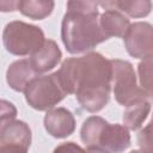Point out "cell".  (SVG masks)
<instances>
[{"label": "cell", "mask_w": 153, "mask_h": 153, "mask_svg": "<svg viewBox=\"0 0 153 153\" xmlns=\"http://www.w3.org/2000/svg\"><path fill=\"white\" fill-rule=\"evenodd\" d=\"M18 4L19 1H7V0H2L0 1V10L2 12H13L18 10Z\"/></svg>", "instance_id": "21"}, {"label": "cell", "mask_w": 153, "mask_h": 153, "mask_svg": "<svg viewBox=\"0 0 153 153\" xmlns=\"http://www.w3.org/2000/svg\"><path fill=\"white\" fill-rule=\"evenodd\" d=\"M129 153H146V152H143V151H141V149H134V151H131V152H129Z\"/></svg>", "instance_id": "23"}, {"label": "cell", "mask_w": 153, "mask_h": 153, "mask_svg": "<svg viewBox=\"0 0 153 153\" xmlns=\"http://www.w3.org/2000/svg\"><path fill=\"white\" fill-rule=\"evenodd\" d=\"M27 104L38 111H49L54 109L66 96L57 72L48 75L36 76L24 91Z\"/></svg>", "instance_id": "5"}, {"label": "cell", "mask_w": 153, "mask_h": 153, "mask_svg": "<svg viewBox=\"0 0 153 153\" xmlns=\"http://www.w3.org/2000/svg\"><path fill=\"white\" fill-rule=\"evenodd\" d=\"M5 49L16 56L32 55L45 42L44 32L41 27L20 20L6 24L2 32Z\"/></svg>", "instance_id": "4"}, {"label": "cell", "mask_w": 153, "mask_h": 153, "mask_svg": "<svg viewBox=\"0 0 153 153\" xmlns=\"http://www.w3.org/2000/svg\"><path fill=\"white\" fill-rule=\"evenodd\" d=\"M99 24L108 39L110 37H124L130 26L129 19L115 8L105 10L99 17Z\"/></svg>", "instance_id": "12"}, {"label": "cell", "mask_w": 153, "mask_h": 153, "mask_svg": "<svg viewBox=\"0 0 153 153\" xmlns=\"http://www.w3.org/2000/svg\"><path fill=\"white\" fill-rule=\"evenodd\" d=\"M139 82L147 98L153 99V54L142 59L137 65Z\"/></svg>", "instance_id": "16"}, {"label": "cell", "mask_w": 153, "mask_h": 153, "mask_svg": "<svg viewBox=\"0 0 153 153\" xmlns=\"http://www.w3.org/2000/svg\"><path fill=\"white\" fill-rule=\"evenodd\" d=\"M98 2L68 1L61 23V39L71 54L90 53L106 41L99 24Z\"/></svg>", "instance_id": "2"}, {"label": "cell", "mask_w": 153, "mask_h": 153, "mask_svg": "<svg viewBox=\"0 0 153 153\" xmlns=\"http://www.w3.org/2000/svg\"><path fill=\"white\" fill-rule=\"evenodd\" d=\"M43 124L49 135L56 139H65L73 134L75 129V118L68 109L60 106L47 111Z\"/></svg>", "instance_id": "8"}, {"label": "cell", "mask_w": 153, "mask_h": 153, "mask_svg": "<svg viewBox=\"0 0 153 153\" xmlns=\"http://www.w3.org/2000/svg\"><path fill=\"white\" fill-rule=\"evenodd\" d=\"M54 5L51 0H19L18 11L25 17L41 20L51 14Z\"/></svg>", "instance_id": "14"}, {"label": "cell", "mask_w": 153, "mask_h": 153, "mask_svg": "<svg viewBox=\"0 0 153 153\" xmlns=\"http://www.w3.org/2000/svg\"><path fill=\"white\" fill-rule=\"evenodd\" d=\"M0 115H1V122H0V124H5V123L11 122V121H13L16 118V116H17V109H16V106L12 103L2 99L1 100V112H0Z\"/></svg>", "instance_id": "18"}, {"label": "cell", "mask_w": 153, "mask_h": 153, "mask_svg": "<svg viewBox=\"0 0 153 153\" xmlns=\"http://www.w3.org/2000/svg\"><path fill=\"white\" fill-rule=\"evenodd\" d=\"M151 121H152V122H153V115H152V120H151Z\"/></svg>", "instance_id": "24"}, {"label": "cell", "mask_w": 153, "mask_h": 153, "mask_svg": "<svg viewBox=\"0 0 153 153\" xmlns=\"http://www.w3.org/2000/svg\"><path fill=\"white\" fill-rule=\"evenodd\" d=\"M112 66L111 88L116 102L122 106H130L133 104L147 100L146 93L139 87L134 67L126 60H110Z\"/></svg>", "instance_id": "6"}, {"label": "cell", "mask_w": 153, "mask_h": 153, "mask_svg": "<svg viewBox=\"0 0 153 153\" xmlns=\"http://www.w3.org/2000/svg\"><path fill=\"white\" fill-rule=\"evenodd\" d=\"M80 139L87 148H102L109 153H122L130 146L129 129L124 124H112L99 116L84 121Z\"/></svg>", "instance_id": "3"}, {"label": "cell", "mask_w": 153, "mask_h": 153, "mask_svg": "<svg viewBox=\"0 0 153 153\" xmlns=\"http://www.w3.org/2000/svg\"><path fill=\"white\" fill-rule=\"evenodd\" d=\"M0 145H20L29 148L31 145V129L19 120L0 124Z\"/></svg>", "instance_id": "11"}, {"label": "cell", "mask_w": 153, "mask_h": 153, "mask_svg": "<svg viewBox=\"0 0 153 153\" xmlns=\"http://www.w3.org/2000/svg\"><path fill=\"white\" fill-rule=\"evenodd\" d=\"M151 111V104L148 100H143L136 104H133L128 108H126L123 112V124L129 130H136L139 129L143 121L147 118L148 114Z\"/></svg>", "instance_id": "15"}, {"label": "cell", "mask_w": 153, "mask_h": 153, "mask_svg": "<svg viewBox=\"0 0 153 153\" xmlns=\"http://www.w3.org/2000/svg\"><path fill=\"white\" fill-rule=\"evenodd\" d=\"M61 56L62 53L56 42L53 39H45L44 44L37 51L30 55L29 61L32 69L39 75L56 67L61 60Z\"/></svg>", "instance_id": "9"}, {"label": "cell", "mask_w": 153, "mask_h": 153, "mask_svg": "<svg viewBox=\"0 0 153 153\" xmlns=\"http://www.w3.org/2000/svg\"><path fill=\"white\" fill-rule=\"evenodd\" d=\"M0 153H27V148L20 145H0Z\"/></svg>", "instance_id": "20"}, {"label": "cell", "mask_w": 153, "mask_h": 153, "mask_svg": "<svg viewBox=\"0 0 153 153\" xmlns=\"http://www.w3.org/2000/svg\"><path fill=\"white\" fill-rule=\"evenodd\" d=\"M86 153H109V152H106L102 148H87Z\"/></svg>", "instance_id": "22"}, {"label": "cell", "mask_w": 153, "mask_h": 153, "mask_svg": "<svg viewBox=\"0 0 153 153\" xmlns=\"http://www.w3.org/2000/svg\"><path fill=\"white\" fill-rule=\"evenodd\" d=\"M136 140L141 151L146 153H153V122L152 121L139 131Z\"/></svg>", "instance_id": "17"}, {"label": "cell", "mask_w": 153, "mask_h": 153, "mask_svg": "<svg viewBox=\"0 0 153 153\" xmlns=\"http://www.w3.org/2000/svg\"><path fill=\"white\" fill-rule=\"evenodd\" d=\"M53 153H86V151L84 148H81L79 145H76L73 141H68V142H63L60 143Z\"/></svg>", "instance_id": "19"}, {"label": "cell", "mask_w": 153, "mask_h": 153, "mask_svg": "<svg viewBox=\"0 0 153 153\" xmlns=\"http://www.w3.org/2000/svg\"><path fill=\"white\" fill-rule=\"evenodd\" d=\"M128 54L135 59H145L153 54V25L147 22L130 24L123 37Z\"/></svg>", "instance_id": "7"}, {"label": "cell", "mask_w": 153, "mask_h": 153, "mask_svg": "<svg viewBox=\"0 0 153 153\" xmlns=\"http://www.w3.org/2000/svg\"><path fill=\"white\" fill-rule=\"evenodd\" d=\"M98 6L104 7L105 10L115 8L122 12L126 17L130 18H142L151 13L153 8V4L148 0H115V1H100Z\"/></svg>", "instance_id": "13"}, {"label": "cell", "mask_w": 153, "mask_h": 153, "mask_svg": "<svg viewBox=\"0 0 153 153\" xmlns=\"http://www.w3.org/2000/svg\"><path fill=\"white\" fill-rule=\"evenodd\" d=\"M36 76H38V74L32 69L29 59L14 61L10 65L6 72V81L8 86L17 92H24L26 86Z\"/></svg>", "instance_id": "10"}, {"label": "cell", "mask_w": 153, "mask_h": 153, "mask_svg": "<svg viewBox=\"0 0 153 153\" xmlns=\"http://www.w3.org/2000/svg\"><path fill=\"white\" fill-rule=\"evenodd\" d=\"M57 74L67 94H75L84 110L98 112L109 103L112 66L102 54L90 51L69 57L62 62Z\"/></svg>", "instance_id": "1"}]
</instances>
